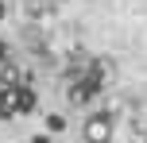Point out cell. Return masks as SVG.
<instances>
[{
	"mask_svg": "<svg viewBox=\"0 0 147 143\" xmlns=\"http://www.w3.org/2000/svg\"><path fill=\"white\" fill-rule=\"evenodd\" d=\"M23 85H27V77H23L20 70L12 66V62H4V66H0V101L12 97V93H16V89H23Z\"/></svg>",
	"mask_w": 147,
	"mask_h": 143,
	"instance_id": "obj_3",
	"label": "cell"
},
{
	"mask_svg": "<svg viewBox=\"0 0 147 143\" xmlns=\"http://www.w3.org/2000/svg\"><path fill=\"white\" fill-rule=\"evenodd\" d=\"M101 81H105V62H93V66H89L85 74L78 77V85L70 89V101H74V105H85V101H93L97 93H101Z\"/></svg>",
	"mask_w": 147,
	"mask_h": 143,
	"instance_id": "obj_1",
	"label": "cell"
},
{
	"mask_svg": "<svg viewBox=\"0 0 147 143\" xmlns=\"http://www.w3.org/2000/svg\"><path fill=\"white\" fill-rule=\"evenodd\" d=\"M4 62H8V46L0 43V66H4Z\"/></svg>",
	"mask_w": 147,
	"mask_h": 143,
	"instance_id": "obj_4",
	"label": "cell"
},
{
	"mask_svg": "<svg viewBox=\"0 0 147 143\" xmlns=\"http://www.w3.org/2000/svg\"><path fill=\"white\" fill-rule=\"evenodd\" d=\"M112 128H116L112 112H93V116H85L81 136H85V143H112Z\"/></svg>",
	"mask_w": 147,
	"mask_h": 143,
	"instance_id": "obj_2",
	"label": "cell"
},
{
	"mask_svg": "<svg viewBox=\"0 0 147 143\" xmlns=\"http://www.w3.org/2000/svg\"><path fill=\"white\" fill-rule=\"evenodd\" d=\"M0 19H4V0H0Z\"/></svg>",
	"mask_w": 147,
	"mask_h": 143,
	"instance_id": "obj_5",
	"label": "cell"
}]
</instances>
